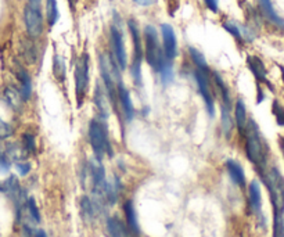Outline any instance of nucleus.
Listing matches in <instances>:
<instances>
[{
  "mask_svg": "<svg viewBox=\"0 0 284 237\" xmlns=\"http://www.w3.org/2000/svg\"><path fill=\"white\" fill-rule=\"evenodd\" d=\"M243 135L245 138V154L248 157V160L258 169L262 171L265 168V164H266L267 149L255 121L250 120L247 122V127H245V131Z\"/></svg>",
  "mask_w": 284,
  "mask_h": 237,
  "instance_id": "nucleus-1",
  "label": "nucleus"
},
{
  "mask_svg": "<svg viewBox=\"0 0 284 237\" xmlns=\"http://www.w3.org/2000/svg\"><path fill=\"white\" fill-rule=\"evenodd\" d=\"M143 38H145L146 61L158 74L168 63H172V61L167 60V57L164 54V50L160 46V39H158L156 28L147 25L143 32Z\"/></svg>",
  "mask_w": 284,
  "mask_h": 237,
  "instance_id": "nucleus-2",
  "label": "nucleus"
},
{
  "mask_svg": "<svg viewBox=\"0 0 284 237\" xmlns=\"http://www.w3.org/2000/svg\"><path fill=\"white\" fill-rule=\"evenodd\" d=\"M88 135H89V143L92 146L96 160L101 161L106 154L112 155L108 129L104 122L101 120H92L89 124V129H88Z\"/></svg>",
  "mask_w": 284,
  "mask_h": 237,
  "instance_id": "nucleus-3",
  "label": "nucleus"
},
{
  "mask_svg": "<svg viewBox=\"0 0 284 237\" xmlns=\"http://www.w3.org/2000/svg\"><path fill=\"white\" fill-rule=\"evenodd\" d=\"M262 179L266 185L270 200H272L273 212H284V177L277 168H272L267 172H262Z\"/></svg>",
  "mask_w": 284,
  "mask_h": 237,
  "instance_id": "nucleus-4",
  "label": "nucleus"
},
{
  "mask_svg": "<svg viewBox=\"0 0 284 237\" xmlns=\"http://www.w3.org/2000/svg\"><path fill=\"white\" fill-rule=\"evenodd\" d=\"M129 31L133 40V60L130 64V75L133 78V82L140 86L143 77H141V61L145 57V50L141 47V33L134 20L129 21Z\"/></svg>",
  "mask_w": 284,
  "mask_h": 237,
  "instance_id": "nucleus-5",
  "label": "nucleus"
},
{
  "mask_svg": "<svg viewBox=\"0 0 284 237\" xmlns=\"http://www.w3.org/2000/svg\"><path fill=\"white\" fill-rule=\"evenodd\" d=\"M75 94L78 100V105L81 107L84 103V99L88 93V86H89V55L84 53L81 55L75 64Z\"/></svg>",
  "mask_w": 284,
  "mask_h": 237,
  "instance_id": "nucleus-6",
  "label": "nucleus"
},
{
  "mask_svg": "<svg viewBox=\"0 0 284 237\" xmlns=\"http://www.w3.org/2000/svg\"><path fill=\"white\" fill-rule=\"evenodd\" d=\"M110 44H111V57L117 64L118 70L123 71L128 66V55L123 43V36L121 29L117 25H112L110 29Z\"/></svg>",
  "mask_w": 284,
  "mask_h": 237,
  "instance_id": "nucleus-7",
  "label": "nucleus"
},
{
  "mask_svg": "<svg viewBox=\"0 0 284 237\" xmlns=\"http://www.w3.org/2000/svg\"><path fill=\"white\" fill-rule=\"evenodd\" d=\"M209 71H204V70H195V83H197V88L200 92L201 97L205 101L206 111L209 116L215 115V103H214V94H212L211 85H209Z\"/></svg>",
  "mask_w": 284,
  "mask_h": 237,
  "instance_id": "nucleus-8",
  "label": "nucleus"
},
{
  "mask_svg": "<svg viewBox=\"0 0 284 237\" xmlns=\"http://www.w3.org/2000/svg\"><path fill=\"white\" fill-rule=\"evenodd\" d=\"M24 21H25L27 32L31 38H39L43 33V16L39 7L27 6L24 10Z\"/></svg>",
  "mask_w": 284,
  "mask_h": 237,
  "instance_id": "nucleus-9",
  "label": "nucleus"
},
{
  "mask_svg": "<svg viewBox=\"0 0 284 237\" xmlns=\"http://www.w3.org/2000/svg\"><path fill=\"white\" fill-rule=\"evenodd\" d=\"M162 33V44H164V54L167 57V60L173 61L175 57L178 55V42H176V35L173 28L169 24H162L161 25Z\"/></svg>",
  "mask_w": 284,
  "mask_h": 237,
  "instance_id": "nucleus-10",
  "label": "nucleus"
},
{
  "mask_svg": "<svg viewBox=\"0 0 284 237\" xmlns=\"http://www.w3.org/2000/svg\"><path fill=\"white\" fill-rule=\"evenodd\" d=\"M117 97L119 104H121V108H122L125 120L128 122L132 121L134 116V107L132 99H130V93H129L128 89L123 86L122 82H118L117 85Z\"/></svg>",
  "mask_w": 284,
  "mask_h": 237,
  "instance_id": "nucleus-11",
  "label": "nucleus"
},
{
  "mask_svg": "<svg viewBox=\"0 0 284 237\" xmlns=\"http://www.w3.org/2000/svg\"><path fill=\"white\" fill-rule=\"evenodd\" d=\"M247 66L250 68V71L252 72V75L255 77V79L258 82L266 83L267 86H270V83L267 81V71L265 64L262 63V60L256 55H248L247 57ZM272 88V86H270Z\"/></svg>",
  "mask_w": 284,
  "mask_h": 237,
  "instance_id": "nucleus-12",
  "label": "nucleus"
},
{
  "mask_svg": "<svg viewBox=\"0 0 284 237\" xmlns=\"http://www.w3.org/2000/svg\"><path fill=\"white\" fill-rule=\"evenodd\" d=\"M123 211H125V216H126V223H128L129 232L133 237L140 236V227L139 222H137V215H136V210H134L133 203L128 200L123 204Z\"/></svg>",
  "mask_w": 284,
  "mask_h": 237,
  "instance_id": "nucleus-13",
  "label": "nucleus"
},
{
  "mask_svg": "<svg viewBox=\"0 0 284 237\" xmlns=\"http://www.w3.org/2000/svg\"><path fill=\"white\" fill-rule=\"evenodd\" d=\"M248 197H250V205L251 210L256 215H261L262 211V194H261V186L256 181H252L248 188Z\"/></svg>",
  "mask_w": 284,
  "mask_h": 237,
  "instance_id": "nucleus-14",
  "label": "nucleus"
},
{
  "mask_svg": "<svg viewBox=\"0 0 284 237\" xmlns=\"http://www.w3.org/2000/svg\"><path fill=\"white\" fill-rule=\"evenodd\" d=\"M95 104L96 108H97V112H99V116H100L101 121H106L110 112H108V100H107L106 94H104V90L101 88L100 85H96L95 89Z\"/></svg>",
  "mask_w": 284,
  "mask_h": 237,
  "instance_id": "nucleus-15",
  "label": "nucleus"
},
{
  "mask_svg": "<svg viewBox=\"0 0 284 237\" xmlns=\"http://www.w3.org/2000/svg\"><path fill=\"white\" fill-rule=\"evenodd\" d=\"M226 169H228L229 175L232 177V181H233L237 186H240V188H244L245 173H244V169H243V166L240 165L237 161L229 160L226 161Z\"/></svg>",
  "mask_w": 284,
  "mask_h": 237,
  "instance_id": "nucleus-16",
  "label": "nucleus"
},
{
  "mask_svg": "<svg viewBox=\"0 0 284 237\" xmlns=\"http://www.w3.org/2000/svg\"><path fill=\"white\" fill-rule=\"evenodd\" d=\"M234 120H236V125L239 128L240 132L244 133L248 120H247V108H245L244 101L241 99L237 100L236 105H234Z\"/></svg>",
  "mask_w": 284,
  "mask_h": 237,
  "instance_id": "nucleus-17",
  "label": "nucleus"
},
{
  "mask_svg": "<svg viewBox=\"0 0 284 237\" xmlns=\"http://www.w3.org/2000/svg\"><path fill=\"white\" fill-rule=\"evenodd\" d=\"M259 6H261L262 13L265 14V17H266L269 21L273 22L277 27L284 28V21L277 16V13L273 9L272 0H259Z\"/></svg>",
  "mask_w": 284,
  "mask_h": 237,
  "instance_id": "nucleus-18",
  "label": "nucleus"
},
{
  "mask_svg": "<svg viewBox=\"0 0 284 237\" xmlns=\"http://www.w3.org/2000/svg\"><path fill=\"white\" fill-rule=\"evenodd\" d=\"M18 79H20V83H21V96H23L24 101L31 99L32 96V79L29 77V74L23 68L18 70Z\"/></svg>",
  "mask_w": 284,
  "mask_h": 237,
  "instance_id": "nucleus-19",
  "label": "nucleus"
},
{
  "mask_svg": "<svg viewBox=\"0 0 284 237\" xmlns=\"http://www.w3.org/2000/svg\"><path fill=\"white\" fill-rule=\"evenodd\" d=\"M106 229L107 236L108 237H123V234H125L122 223H121V221H119L118 218H115V216H110V218L107 219Z\"/></svg>",
  "mask_w": 284,
  "mask_h": 237,
  "instance_id": "nucleus-20",
  "label": "nucleus"
},
{
  "mask_svg": "<svg viewBox=\"0 0 284 237\" xmlns=\"http://www.w3.org/2000/svg\"><path fill=\"white\" fill-rule=\"evenodd\" d=\"M46 17H47V22L49 27L53 28L58 21V6H57V0H46Z\"/></svg>",
  "mask_w": 284,
  "mask_h": 237,
  "instance_id": "nucleus-21",
  "label": "nucleus"
},
{
  "mask_svg": "<svg viewBox=\"0 0 284 237\" xmlns=\"http://www.w3.org/2000/svg\"><path fill=\"white\" fill-rule=\"evenodd\" d=\"M230 110H232V105H221V111H222V116H221V120H222V129L226 136H229L230 132H232V129H233V118H232Z\"/></svg>",
  "mask_w": 284,
  "mask_h": 237,
  "instance_id": "nucleus-22",
  "label": "nucleus"
},
{
  "mask_svg": "<svg viewBox=\"0 0 284 237\" xmlns=\"http://www.w3.org/2000/svg\"><path fill=\"white\" fill-rule=\"evenodd\" d=\"M53 75L58 82L65 81V61L61 55H54L53 58Z\"/></svg>",
  "mask_w": 284,
  "mask_h": 237,
  "instance_id": "nucleus-23",
  "label": "nucleus"
},
{
  "mask_svg": "<svg viewBox=\"0 0 284 237\" xmlns=\"http://www.w3.org/2000/svg\"><path fill=\"white\" fill-rule=\"evenodd\" d=\"M5 97H6L7 103L12 105L14 110H18V108H20L23 96H21V93H20L18 90H16L14 88H7L6 92H5Z\"/></svg>",
  "mask_w": 284,
  "mask_h": 237,
  "instance_id": "nucleus-24",
  "label": "nucleus"
},
{
  "mask_svg": "<svg viewBox=\"0 0 284 237\" xmlns=\"http://www.w3.org/2000/svg\"><path fill=\"white\" fill-rule=\"evenodd\" d=\"M273 237H284V212H273Z\"/></svg>",
  "mask_w": 284,
  "mask_h": 237,
  "instance_id": "nucleus-25",
  "label": "nucleus"
},
{
  "mask_svg": "<svg viewBox=\"0 0 284 237\" xmlns=\"http://www.w3.org/2000/svg\"><path fill=\"white\" fill-rule=\"evenodd\" d=\"M81 210H82V214L86 216L88 221H92L96 216V205L89 197H82V200H81Z\"/></svg>",
  "mask_w": 284,
  "mask_h": 237,
  "instance_id": "nucleus-26",
  "label": "nucleus"
},
{
  "mask_svg": "<svg viewBox=\"0 0 284 237\" xmlns=\"http://www.w3.org/2000/svg\"><path fill=\"white\" fill-rule=\"evenodd\" d=\"M189 53H190V57H191V60H193V63H194L195 67H197V70H204V71H209V68H208V64H206V61H205V58H204V55L201 54L198 50L194 49V47H190Z\"/></svg>",
  "mask_w": 284,
  "mask_h": 237,
  "instance_id": "nucleus-27",
  "label": "nucleus"
},
{
  "mask_svg": "<svg viewBox=\"0 0 284 237\" xmlns=\"http://www.w3.org/2000/svg\"><path fill=\"white\" fill-rule=\"evenodd\" d=\"M27 207H28V212H29V216H31V219L35 222V223H40L42 221V216H40V211L38 208V205H36V201L35 199H28L27 201Z\"/></svg>",
  "mask_w": 284,
  "mask_h": 237,
  "instance_id": "nucleus-28",
  "label": "nucleus"
},
{
  "mask_svg": "<svg viewBox=\"0 0 284 237\" xmlns=\"http://www.w3.org/2000/svg\"><path fill=\"white\" fill-rule=\"evenodd\" d=\"M272 112L278 127H284V107L277 100H274L272 104Z\"/></svg>",
  "mask_w": 284,
  "mask_h": 237,
  "instance_id": "nucleus-29",
  "label": "nucleus"
},
{
  "mask_svg": "<svg viewBox=\"0 0 284 237\" xmlns=\"http://www.w3.org/2000/svg\"><path fill=\"white\" fill-rule=\"evenodd\" d=\"M23 147L27 153H31L34 154L36 151V142H35L34 135L31 133H24L23 135Z\"/></svg>",
  "mask_w": 284,
  "mask_h": 237,
  "instance_id": "nucleus-30",
  "label": "nucleus"
},
{
  "mask_svg": "<svg viewBox=\"0 0 284 237\" xmlns=\"http://www.w3.org/2000/svg\"><path fill=\"white\" fill-rule=\"evenodd\" d=\"M160 77H161V81L164 85H168L173 81V67L172 63H168L167 66L162 68L161 71L158 72Z\"/></svg>",
  "mask_w": 284,
  "mask_h": 237,
  "instance_id": "nucleus-31",
  "label": "nucleus"
},
{
  "mask_svg": "<svg viewBox=\"0 0 284 237\" xmlns=\"http://www.w3.org/2000/svg\"><path fill=\"white\" fill-rule=\"evenodd\" d=\"M13 133H14V129L12 128V125L0 118V140H6V139L12 138Z\"/></svg>",
  "mask_w": 284,
  "mask_h": 237,
  "instance_id": "nucleus-32",
  "label": "nucleus"
},
{
  "mask_svg": "<svg viewBox=\"0 0 284 237\" xmlns=\"http://www.w3.org/2000/svg\"><path fill=\"white\" fill-rule=\"evenodd\" d=\"M223 28L228 31L232 36H234L236 39H239V40H241L243 39V35H241V29H240L237 25H234V24H232V22H225L223 24Z\"/></svg>",
  "mask_w": 284,
  "mask_h": 237,
  "instance_id": "nucleus-33",
  "label": "nucleus"
},
{
  "mask_svg": "<svg viewBox=\"0 0 284 237\" xmlns=\"http://www.w3.org/2000/svg\"><path fill=\"white\" fill-rule=\"evenodd\" d=\"M16 168H17L18 173H20L21 176H25V175H28L29 171H31V164H29V162H18L17 165H16Z\"/></svg>",
  "mask_w": 284,
  "mask_h": 237,
  "instance_id": "nucleus-34",
  "label": "nucleus"
},
{
  "mask_svg": "<svg viewBox=\"0 0 284 237\" xmlns=\"http://www.w3.org/2000/svg\"><path fill=\"white\" fill-rule=\"evenodd\" d=\"M204 3L208 7V10H211L212 13L219 11V0H204Z\"/></svg>",
  "mask_w": 284,
  "mask_h": 237,
  "instance_id": "nucleus-35",
  "label": "nucleus"
},
{
  "mask_svg": "<svg viewBox=\"0 0 284 237\" xmlns=\"http://www.w3.org/2000/svg\"><path fill=\"white\" fill-rule=\"evenodd\" d=\"M133 2L139 6H151L156 0H133Z\"/></svg>",
  "mask_w": 284,
  "mask_h": 237,
  "instance_id": "nucleus-36",
  "label": "nucleus"
},
{
  "mask_svg": "<svg viewBox=\"0 0 284 237\" xmlns=\"http://www.w3.org/2000/svg\"><path fill=\"white\" fill-rule=\"evenodd\" d=\"M29 6H34V7H39V5L42 3V0H28Z\"/></svg>",
  "mask_w": 284,
  "mask_h": 237,
  "instance_id": "nucleus-37",
  "label": "nucleus"
},
{
  "mask_svg": "<svg viewBox=\"0 0 284 237\" xmlns=\"http://www.w3.org/2000/svg\"><path fill=\"white\" fill-rule=\"evenodd\" d=\"M278 146H280V150H281V153H283V157H284V138L278 139Z\"/></svg>",
  "mask_w": 284,
  "mask_h": 237,
  "instance_id": "nucleus-38",
  "label": "nucleus"
},
{
  "mask_svg": "<svg viewBox=\"0 0 284 237\" xmlns=\"http://www.w3.org/2000/svg\"><path fill=\"white\" fill-rule=\"evenodd\" d=\"M35 237H47V234H46L45 230H38L36 234H35Z\"/></svg>",
  "mask_w": 284,
  "mask_h": 237,
  "instance_id": "nucleus-39",
  "label": "nucleus"
},
{
  "mask_svg": "<svg viewBox=\"0 0 284 237\" xmlns=\"http://www.w3.org/2000/svg\"><path fill=\"white\" fill-rule=\"evenodd\" d=\"M69 2H71V5H73V0H69Z\"/></svg>",
  "mask_w": 284,
  "mask_h": 237,
  "instance_id": "nucleus-40",
  "label": "nucleus"
},
{
  "mask_svg": "<svg viewBox=\"0 0 284 237\" xmlns=\"http://www.w3.org/2000/svg\"><path fill=\"white\" fill-rule=\"evenodd\" d=\"M283 78H284V74H283Z\"/></svg>",
  "mask_w": 284,
  "mask_h": 237,
  "instance_id": "nucleus-41",
  "label": "nucleus"
}]
</instances>
